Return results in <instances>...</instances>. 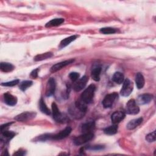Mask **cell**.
Here are the masks:
<instances>
[{"mask_svg": "<svg viewBox=\"0 0 156 156\" xmlns=\"http://www.w3.org/2000/svg\"><path fill=\"white\" fill-rule=\"evenodd\" d=\"M96 90V86L94 84L90 85L81 94L80 99L87 104L90 103L94 97Z\"/></svg>", "mask_w": 156, "mask_h": 156, "instance_id": "obj_1", "label": "cell"}, {"mask_svg": "<svg viewBox=\"0 0 156 156\" xmlns=\"http://www.w3.org/2000/svg\"><path fill=\"white\" fill-rule=\"evenodd\" d=\"M51 107H52L53 118L55 121L59 123H65L68 121V118L67 116L65 114L62 113L60 112L57 104L55 102H52L51 105Z\"/></svg>", "mask_w": 156, "mask_h": 156, "instance_id": "obj_2", "label": "cell"}, {"mask_svg": "<svg viewBox=\"0 0 156 156\" xmlns=\"http://www.w3.org/2000/svg\"><path fill=\"white\" fill-rule=\"evenodd\" d=\"M94 137V134L91 133H83L82 135L76 136L73 141V143L76 146H79L86 143L87 142L91 140Z\"/></svg>", "mask_w": 156, "mask_h": 156, "instance_id": "obj_3", "label": "cell"}, {"mask_svg": "<svg viewBox=\"0 0 156 156\" xmlns=\"http://www.w3.org/2000/svg\"><path fill=\"white\" fill-rule=\"evenodd\" d=\"M126 112L129 115H136L140 112V108L134 99H130L126 104Z\"/></svg>", "mask_w": 156, "mask_h": 156, "instance_id": "obj_4", "label": "cell"}, {"mask_svg": "<svg viewBox=\"0 0 156 156\" xmlns=\"http://www.w3.org/2000/svg\"><path fill=\"white\" fill-rule=\"evenodd\" d=\"M133 83L129 79H126L123 82L122 87L120 91L121 94L124 97L129 96L132 93L133 90Z\"/></svg>", "mask_w": 156, "mask_h": 156, "instance_id": "obj_5", "label": "cell"}, {"mask_svg": "<svg viewBox=\"0 0 156 156\" xmlns=\"http://www.w3.org/2000/svg\"><path fill=\"white\" fill-rule=\"evenodd\" d=\"M118 97V94L116 92L106 95L102 102L104 107V108L111 107Z\"/></svg>", "mask_w": 156, "mask_h": 156, "instance_id": "obj_6", "label": "cell"}, {"mask_svg": "<svg viewBox=\"0 0 156 156\" xmlns=\"http://www.w3.org/2000/svg\"><path fill=\"white\" fill-rule=\"evenodd\" d=\"M36 116V113L34 112H23L15 117V119L18 121L26 122L34 118Z\"/></svg>", "mask_w": 156, "mask_h": 156, "instance_id": "obj_7", "label": "cell"}, {"mask_svg": "<svg viewBox=\"0 0 156 156\" xmlns=\"http://www.w3.org/2000/svg\"><path fill=\"white\" fill-rule=\"evenodd\" d=\"M55 87H56V83H55V79L52 77L49 78L46 87V91H45L46 96H51L53 95L55 93Z\"/></svg>", "mask_w": 156, "mask_h": 156, "instance_id": "obj_8", "label": "cell"}, {"mask_svg": "<svg viewBox=\"0 0 156 156\" xmlns=\"http://www.w3.org/2000/svg\"><path fill=\"white\" fill-rule=\"evenodd\" d=\"M88 80V77L87 76H83L78 80L76 81L73 86V89L75 91H80L82 90L87 85V83Z\"/></svg>", "mask_w": 156, "mask_h": 156, "instance_id": "obj_9", "label": "cell"}, {"mask_svg": "<svg viewBox=\"0 0 156 156\" xmlns=\"http://www.w3.org/2000/svg\"><path fill=\"white\" fill-rule=\"evenodd\" d=\"M153 99V96L149 93H145L138 96L136 99V104L139 105H144L149 104Z\"/></svg>", "mask_w": 156, "mask_h": 156, "instance_id": "obj_10", "label": "cell"}, {"mask_svg": "<svg viewBox=\"0 0 156 156\" xmlns=\"http://www.w3.org/2000/svg\"><path fill=\"white\" fill-rule=\"evenodd\" d=\"M72 129L71 127H66L65 129L61 130L59 133L52 136V139L54 140H62L68 136L71 132Z\"/></svg>", "mask_w": 156, "mask_h": 156, "instance_id": "obj_11", "label": "cell"}, {"mask_svg": "<svg viewBox=\"0 0 156 156\" xmlns=\"http://www.w3.org/2000/svg\"><path fill=\"white\" fill-rule=\"evenodd\" d=\"M101 72V65L98 63H95L93 65L91 75L92 79L95 81H99L100 80V74Z\"/></svg>", "mask_w": 156, "mask_h": 156, "instance_id": "obj_12", "label": "cell"}, {"mask_svg": "<svg viewBox=\"0 0 156 156\" xmlns=\"http://www.w3.org/2000/svg\"><path fill=\"white\" fill-rule=\"evenodd\" d=\"M74 60L73 59H69L67 60H65L59 63H57L55 65H54L50 69V71L51 73H55L60 69H61L62 68H63V67L72 63Z\"/></svg>", "mask_w": 156, "mask_h": 156, "instance_id": "obj_13", "label": "cell"}, {"mask_svg": "<svg viewBox=\"0 0 156 156\" xmlns=\"http://www.w3.org/2000/svg\"><path fill=\"white\" fill-rule=\"evenodd\" d=\"M126 114L123 111H116L111 115L112 122L114 124H116L121 122L124 118Z\"/></svg>", "mask_w": 156, "mask_h": 156, "instance_id": "obj_14", "label": "cell"}, {"mask_svg": "<svg viewBox=\"0 0 156 156\" xmlns=\"http://www.w3.org/2000/svg\"><path fill=\"white\" fill-rule=\"evenodd\" d=\"M4 101L5 103L9 106H14L17 103L16 97L13 96L9 93H5L3 95Z\"/></svg>", "mask_w": 156, "mask_h": 156, "instance_id": "obj_15", "label": "cell"}, {"mask_svg": "<svg viewBox=\"0 0 156 156\" xmlns=\"http://www.w3.org/2000/svg\"><path fill=\"white\" fill-rule=\"evenodd\" d=\"M95 128V124L94 121H90L84 123L81 126V131L82 133H91Z\"/></svg>", "mask_w": 156, "mask_h": 156, "instance_id": "obj_16", "label": "cell"}, {"mask_svg": "<svg viewBox=\"0 0 156 156\" xmlns=\"http://www.w3.org/2000/svg\"><path fill=\"white\" fill-rule=\"evenodd\" d=\"M69 113L71 114V115H72L74 118H75L76 119L82 118L85 114V113L80 110L75 105L73 107H70L69 109Z\"/></svg>", "mask_w": 156, "mask_h": 156, "instance_id": "obj_17", "label": "cell"}, {"mask_svg": "<svg viewBox=\"0 0 156 156\" xmlns=\"http://www.w3.org/2000/svg\"><path fill=\"white\" fill-rule=\"evenodd\" d=\"M143 122V118H138L137 119H134L131 121H130L128 124H127L126 127L127 129L129 130H133L135 129L136 127L140 126L141 122Z\"/></svg>", "mask_w": 156, "mask_h": 156, "instance_id": "obj_18", "label": "cell"}, {"mask_svg": "<svg viewBox=\"0 0 156 156\" xmlns=\"http://www.w3.org/2000/svg\"><path fill=\"white\" fill-rule=\"evenodd\" d=\"M135 83L138 89H141L145 83V80L143 75L141 73H136L135 76Z\"/></svg>", "mask_w": 156, "mask_h": 156, "instance_id": "obj_19", "label": "cell"}, {"mask_svg": "<svg viewBox=\"0 0 156 156\" xmlns=\"http://www.w3.org/2000/svg\"><path fill=\"white\" fill-rule=\"evenodd\" d=\"M1 133H2V136L1 140L2 141H5V142L10 141L15 135V132L12 131H9L8 130L2 132Z\"/></svg>", "mask_w": 156, "mask_h": 156, "instance_id": "obj_20", "label": "cell"}, {"mask_svg": "<svg viewBox=\"0 0 156 156\" xmlns=\"http://www.w3.org/2000/svg\"><path fill=\"white\" fill-rule=\"evenodd\" d=\"M77 37V35H71L69 36L68 37H66L65 38H64L63 40H62L60 43V45H59V48L60 49L66 47V46H68L69 44H70L72 41H73L74 40H75L76 39V38Z\"/></svg>", "mask_w": 156, "mask_h": 156, "instance_id": "obj_21", "label": "cell"}, {"mask_svg": "<svg viewBox=\"0 0 156 156\" xmlns=\"http://www.w3.org/2000/svg\"><path fill=\"white\" fill-rule=\"evenodd\" d=\"M63 22H64L63 18H54V19L50 20L49 22H48L46 24L45 26L46 27L58 26L62 24Z\"/></svg>", "mask_w": 156, "mask_h": 156, "instance_id": "obj_22", "label": "cell"}, {"mask_svg": "<svg viewBox=\"0 0 156 156\" xmlns=\"http://www.w3.org/2000/svg\"><path fill=\"white\" fill-rule=\"evenodd\" d=\"M1 70L4 73H8L14 69V66L10 63L1 62L0 64Z\"/></svg>", "mask_w": 156, "mask_h": 156, "instance_id": "obj_23", "label": "cell"}, {"mask_svg": "<svg viewBox=\"0 0 156 156\" xmlns=\"http://www.w3.org/2000/svg\"><path fill=\"white\" fill-rule=\"evenodd\" d=\"M124 77L122 73L121 72H116L114 73L112 77V80L113 82L118 84H121L124 82Z\"/></svg>", "mask_w": 156, "mask_h": 156, "instance_id": "obj_24", "label": "cell"}, {"mask_svg": "<svg viewBox=\"0 0 156 156\" xmlns=\"http://www.w3.org/2000/svg\"><path fill=\"white\" fill-rule=\"evenodd\" d=\"M118 132V126L113 124L110 126L104 129V132L108 135H112Z\"/></svg>", "mask_w": 156, "mask_h": 156, "instance_id": "obj_25", "label": "cell"}, {"mask_svg": "<svg viewBox=\"0 0 156 156\" xmlns=\"http://www.w3.org/2000/svg\"><path fill=\"white\" fill-rule=\"evenodd\" d=\"M52 56H53V54L52 52H46V53L37 55L34 57V59L35 61H41V60H43L52 57Z\"/></svg>", "mask_w": 156, "mask_h": 156, "instance_id": "obj_26", "label": "cell"}, {"mask_svg": "<svg viewBox=\"0 0 156 156\" xmlns=\"http://www.w3.org/2000/svg\"><path fill=\"white\" fill-rule=\"evenodd\" d=\"M39 108L41 112H42L43 113H45L46 115H48L51 114L50 110L47 107L43 98H41L39 101Z\"/></svg>", "mask_w": 156, "mask_h": 156, "instance_id": "obj_27", "label": "cell"}, {"mask_svg": "<svg viewBox=\"0 0 156 156\" xmlns=\"http://www.w3.org/2000/svg\"><path fill=\"white\" fill-rule=\"evenodd\" d=\"M32 81L31 80H24L20 84V89L23 91L26 90L29 87L32 85Z\"/></svg>", "mask_w": 156, "mask_h": 156, "instance_id": "obj_28", "label": "cell"}, {"mask_svg": "<svg viewBox=\"0 0 156 156\" xmlns=\"http://www.w3.org/2000/svg\"><path fill=\"white\" fill-rule=\"evenodd\" d=\"M99 31L103 34H113L116 32V30L113 27H105L101 28Z\"/></svg>", "mask_w": 156, "mask_h": 156, "instance_id": "obj_29", "label": "cell"}, {"mask_svg": "<svg viewBox=\"0 0 156 156\" xmlns=\"http://www.w3.org/2000/svg\"><path fill=\"white\" fill-rule=\"evenodd\" d=\"M146 140L149 143L154 142L155 141V130L153 131L151 133H148L146 136Z\"/></svg>", "mask_w": 156, "mask_h": 156, "instance_id": "obj_30", "label": "cell"}, {"mask_svg": "<svg viewBox=\"0 0 156 156\" xmlns=\"http://www.w3.org/2000/svg\"><path fill=\"white\" fill-rule=\"evenodd\" d=\"M18 83H19V80L15 79V80H13L12 81L1 83V85L2 86H5V87H13V86L17 85Z\"/></svg>", "mask_w": 156, "mask_h": 156, "instance_id": "obj_31", "label": "cell"}, {"mask_svg": "<svg viewBox=\"0 0 156 156\" xmlns=\"http://www.w3.org/2000/svg\"><path fill=\"white\" fill-rule=\"evenodd\" d=\"M69 77L73 82H76L79 77V74L77 72H72L69 74Z\"/></svg>", "mask_w": 156, "mask_h": 156, "instance_id": "obj_32", "label": "cell"}, {"mask_svg": "<svg viewBox=\"0 0 156 156\" xmlns=\"http://www.w3.org/2000/svg\"><path fill=\"white\" fill-rule=\"evenodd\" d=\"M52 135L51 134H44V135H42L41 136H40L38 139V140L40 141H46V140H49V139H52Z\"/></svg>", "mask_w": 156, "mask_h": 156, "instance_id": "obj_33", "label": "cell"}, {"mask_svg": "<svg viewBox=\"0 0 156 156\" xmlns=\"http://www.w3.org/2000/svg\"><path fill=\"white\" fill-rule=\"evenodd\" d=\"M13 122H7V123H5V124L2 125V126H1V132H3V131H4V130H7L8 128H9V127L12 124H13Z\"/></svg>", "mask_w": 156, "mask_h": 156, "instance_id": "obj_34", "label": "cell"}, {"mask_svg": "<svg viewBox=\"0 0 156 156\" xmlns=\"http://www.w3.org/2000/svg\"><path fill=\"white\" fill-rule=\"evenodd\" d=\"M38 68H37L35 69H34L31 73H30V76L33 79H36L38 77Z\"/></svg>", "mask_w": 156, "mask_h": 156, "instance_id": "obj_35", "label": "cell"}, {"mask_svg": "<svg viewBox=\"0 0 156 156\" xmlns=\"http://www.w3.org/2000/svg\"><path fill=\"white\" fill-rule=\"evenodd\" d=\"M104 148L103 146H99V145H98V146H91L90 149H91V150H101V149H102Z\"/></svg>", "mask_w": 156, "mask_h": 156, "instance_id": "obj_36", "label": "cell"}, {"mask_svg": "<svg viewBox=\"0 0 156 156\" xmlns=\"http://www.w3.org/2000/svg\"><path fill=\"white\" fill-rule=\"evenodd\" d=\"M13 155H25V151L20 150V151H17L16 152L14 153Z\"/></svg>", "mask_w": 156, "mask_h": 156, "instance_id": "obj_37", "label": "cell"}]
</instances>
